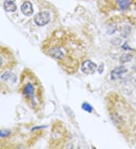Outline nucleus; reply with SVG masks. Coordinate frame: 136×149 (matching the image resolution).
<instances>
[{"label":"nucleus","mask_w":136,"mask_h":149,"mask_svg":"<svg viewBox=\"0 0 136 149\" xmlns=\"http://www.w3.org/2000/svg\"><path fill=\"white\" fill-rule=\"evenodd\" d=\"M81 69L82 72L86 74H93L94 72L96 71L97 65L91 60H84L83 63L81 65Z\"/></svg>","instance_id":"6"},{"label":"nucleus","mask_w":136,"mask_h":149,"mask_svg":"<svg viewBox=\"0 0 136 149\" xmlns=\"http://www.w3.org/2000/svg\"><path fill=\"white\" fill-rule=\"evenodd\" d=\"M82 109H85V110H86V111H89V112H91V111H92V107H91L89 104H87V103L84 104L83 106H82Z\"/></svg>","instance_id":"10"},{"label":"nucleus","mask_w":136,"mask_h":149,"mask_svg":"<svg viewBox=\"0 0 136 149\" xmlns=\"http://www.w3.org/2000/svg\"><path fill=\"white\" fill-rule=\"evenodd\" d=\"M51 20V17L47 11H42L36 15L34 20L36 24L39 26H44L47 24Z\"/></svg>","instance_id":"5"},{"label":"nucleus","mask_w":136,"mask_h":149,"mask_svg":"<svg viewBox=\"0 0 136 149\" xmlns=\"http://www.w3.org/2000/svg\"><path fill=\"white\" fill-rule=\"evenodd\" d=\"M15 63V57L8 48L0 46V71L11 67Z\"/></svg>","instance_id":"4"},{"label":"nucleus","mask_w":136,"mask_h":149,"mask_svg":"<svg viewBox=\"0 0 136 149\" xmlns=\"http://www.w3.org/2000/svg\"><path fill=\"white\" fill-rule=\"evenodd\" d=\"M42 51L68 74H74L83 63L86 48L83 41L67 29H57L42 44Z\"/></svg>","instance_id":"1"},{"label":"nucleus","mask_w":136,"mask_h":149,"mask_svg":"<svg viewBox=\"0 0 136 149\" xmlns=\"http://www.w3.org/2000/svg\"><path fill=\"white\" fill-rule=\"evenodd\" d=\"M20 91L27 105L39 111L43 105V87L39 78L30 69H25L20 76Z\"/></svg>","instance_id":"3"},{"label":"nucleus","mask_w":136,"mask_h":149,"mask_svg":"<svg viewBox=\"0 0 136 149\" xmlns=\"http://www.w3.org/2000/svg\"><path fill=\"white\" fill-rule=\"evenodd\" d=\"M131 6V0H117L118 8L121 11H125Z\"/></svg>","instance_id":"9"},{"label":"nucleus","mask_w":136,"mask_h":149,"mask_svg":"<svg viewBox=\"0 0 136 149\" xmlns=\"http://www.w3.org/2000/svg\"><path fill=\"white\" fill-rule=\"evenodd\" d=\"M21 11L26 16H30L33 15V9L32 4L29 2H26L23 4V6H21Z\"/></svg>","instance_id":"7"},{"label":"nucleus","mask_w":136,"mask_h":149,"mask_svg":"<svg viewBox=\"0 0 136 149\" xmlns=\"http://www.w3.org/2000/svg\"><path fill=\"white\" fill-rule=\"evenodd\" d=\"M5 9L7 11L14 12L17 10V6L15 5V0H6L4 4Z\"/></svg>","instance_id":"8"},{"label":"nucleus","mask_w":136,"mask_h":149,"mask_svg":"<svg viewBox=\"0 0 136 149\" xmlns=\"http://www.w3.org/2000/svg\"><path fill=\"white\" fill-rule=\"evenodd\" d=\"M107 109L118 131L129 142L136 141V113L130 104L120 93L112 92L106 98Z\"/></svg>","instance_id":"2"}]
</instances>
